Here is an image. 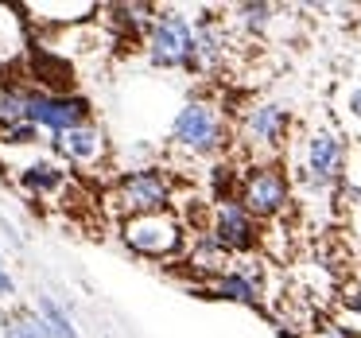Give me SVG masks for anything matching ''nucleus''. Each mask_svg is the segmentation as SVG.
<instances>
[{"mask_svg":"<svg viewBox=\"0 0 361 338\" xmlns=\"http://www.w3.org/2000/svg\"><path fill=\"white\" fill-rule=\"evenodd\" d=\"M4 338H51L47 327H43V319L35 311H12L8 319H4Z\"/></svg>","mask_w":361,"mask_h":338,"instance_id":"nucleus-15","label":"nucleus"},{"mask_svg":"<svg viewBox=\"0 0 361 338\" xmlns=\"http://www.w3.org/2000/svg\"><path fill=\"white\" fill-rule=\"evenodd\" d=\"M16 183L32 198H55V195H63V191H66V183H71V179H66V164H63V159L43 156V159H32V164L16 167Z\"/></svg>","mask_w":361,"mask_h":338,"instance_id":"nucleus-11","label":"nucleus"},{"mask_svg":"<svg viewBox=\"0 0 361 338\" xmlns=\"http://www.w3.org/2000/svg\"><path fill=\"white\" fill-rule=\"evenodd\" d=\"M90 113H94V105L82 94H43V90L24 86V121L39 133H71L78 125H90Z\"/></svg>","mask_w":361,"mask_h":338,"instance_id":"nucleus-6","label":"nucleus"},{"mask_svg":"<svg viewBox=\"0 0 361 338\" xmlns=\"http://www.w3.org/2000/svg\"><path fill=\"white\" fill-rule=\"evenodd\" d=\"M35 315L43 319V327H47L51 338H78V330H74L71 315H66V307L59 303L55 296H39V307H35Z\"/></svg>","mask_w":361,"mask_h":338,"instance_id":"nucleus-14","label":"nucleus"},{"mask_svg":"<svg viewBox=\"0 0 361 338\" xmlns=\"http://www.w3.org/2000/svg\"><path fill=\"white\" fill-rule=\"evenodd\" d=\"M237 203L257 222H272L291 206V179L280 164H252L237 183Z\"/></svg>","mask_w":361,"mask_h":338,"instance_id":"nucleus-4","label":"nucleus"},{"mask_svg":"<svg viewBox=\"0 0 361 338\" xmlns=\"http://www.w3.org/2000/svg\"><path fill=\"white\" fill-rule=\"evenodd\" d=\"M51 144H55L59 159L71 164V167H102L105 159H109V140H105V133L94 125V121L71 128V133L51 136Z\"/></svg>","mask_w":361,"mask_h":338,"instance_id":"nucleus-10","label":"nucleus"},{"mask_svg":"<svg viewBox=\"0 0 361 338\" xmlns=\"http://www.w3.org/2000/svg\"><path fill=\"white\" fill-rule=\"evenodd\" d=\"M121 241L136 253V257L148 260H171L175 253L187 245L183 234V222L171 210L164 214H140V218H125L121 222Z\"/></svg>","mask_w":361,"mask_h":338,"instance_id":"nucleus-5","label":"nucleus"},{"mask_svg":"<svg viewBox=\"0 0 361 338\" xmlns=\"http://www.w3.org/2000/svg\"><path fill=\"white\" fill-rule=\"evenodd\" d=\"M12 291H16V284H12V276L0 268V296H12Z\"/></svg>","mask_w":361,"mask_h":338,"instance_id":"nucleus-21","label":"nucleus"},{"mask_svg":"<svg viewBox=\"0 0 361 338\" xmlns=\"http://www.w3.org/2000/svg\"><path fill=\"white\" fill-rule=\"evenodd\" d=\"M342 307H345V311H353V315H361V280L345 284V291H342Z\"/></svg>","mask_w":361,"mask_h":338,"instance_id":"nucleus-19","label":"nucleus"},{"mask_svg":"<svg viewBox=\"0 0 361 338\" xmlns=\"http://www.w3.org/2000/svg\"><path fill=\"white\" fill-rule=\"evenodd\" d=\"M144 55L156 71H195V20L179 8L156 12L144 35Z\"/></svg>","mask_w":361,"mask_h":338,"instance_id":"nucleus-1","label":"nucleus"},{"mask_svg":"<svg viewBox=\"0 0 361 338\" xmlns=\"http://www.w3.org/2000/svg\"><path fill=\"white\" fill-rule=\"evenodd\" d=\"M206 237H210L221 253H229V257H233V253L245 257V253H252L260 245V222L252 218L237 198H229V203L214 206V218H210Z\"/></svg>","mask_w":361,"mask_h":338,"instance_id":"nucleus-7","label":"nucleus"},{"mask_svg":"<svg viewBox=\"0 0 361 338\" xmlns=\"http://www.w3.org/2000/svg\"><path fill=\"white\" fill-rule=\"evenodd\" d=\"M214 296L221 299H233V303H249V307H260V272L241 260L237 268H226L221 276H214Z\"/></svg>","mask_w":361,"mask_h":338,"instance_id":"nucleus-12","label":"nucleus"},{"mask_svg":"<svg viewBox=\"0 0 361 338\" xmlns=\"http://www.w3.org/2000/svg\"><path fill=\"white\" fill-rule=\"evenodd\" d=\"M32 8H35V12H71L66 4H63V8H59V4H32ZM74 12H78V16H51L47 24H82V20H90V16L97 12V4H78Z\"/></svg>","mask_w":361,"mask_h":338,"instance_id":"nucleus-18","label":"nucleus"},{"mask_svg":"<svg viewBox=\"0 0 361 338\" xmlns=\"http://www.w3.org/2000/svg\"><path fill=\"white\" fill-rule=\"evenodd\" d=\"M342 164H345V140L334 128H314L303 148V179L311 187H330L342 175Z\"/></svg>","mask_w":361,"mask_h":338,"instance_id":"nucleus-8","label":"nucleus"},{"mask_svg":"<svg viewBox=\"0 0 361 338\" xmlns=\"http://www.w3.org/2000/svg\"><path fill=\"white\" fill-rule=\"evenodd\" d=\"M226 55V32L214 16H202L195 24V71H214Z\"/></svg>","mask_w":361,"mask_h":338,"instance_id":"nucleus-13","label":"nucleus"},{"mask_svg":"<svg viewBox=\"0 0 361 338\" xmlns=\"http://www.w3.org/2000/svg\"><path fill=\"white\" fill-rule=\"evenodd\" d=\"M288 128H291V117H288V109L276 105V102H257V105H249L245 117H241V136H245L249 148L276 152L283 144V136H288Z\"/></svg>","mask_w":361,"mask_h":338,"instance_id":"nucleus-9","label":"nucleus"},{"mask_svg":"<svg viewBox=\"0 0 361 338\" xmlns=\"http://www.w3.org/2000/svg\"><path fill=\"white\" fill-rule=\"evenodd\" d=\"M171 198H175V179L167 175V167H156V164L125 171L109 191L113 210L125 214V218L164 214V210H171Z\"/></svg>","mask_w":361,"mask_h":338,"instance_id":"nucleus-2","label":"nucleus"},{"mask_svg":"<svg viewBox=\"0 0 361 338\" xmlns=\"http://www.w3.org/2000/svg\"><path fill=\"white\" fill-rule=\"evenodd\" d=\"M237 20H241V28L249 35H264L276 20V8L272 4H241V8H237Z\"/></svg>","mask_w":361,"mask_h":338,"instance_id":"nucleus-16","label":"nucleus"},{"mask_svg":"<svg viewBox=\"0 0 361 338\" xmlns=\"http://www.w3.org/2000/svg\"><path fill=\"white\" fill-rule=\"evenodd\" d=\"M171 144L187 156H218L226 148V121L214 102L190 97L171 121Z\"/></svg>","mask_w":361,"mask_h":338,"instance_id":"nucleus-3","label":"nucleus"},{"mask_svg":"<svg viewBox=\"0 0 361 338\" xmlns=\"http://www.w3.org/2000/svg\"><path fill=\"white\" fill-rule=\"evenodd\" d=\"M345 113H350V121H357V125H361V86L350 90V97H345Z\"/></svg>","mask_w":361,"mask_h":338,"instance_id":"nucleus-20","label":"nucleus"},{"mask_svg":"<svg viewBox=\"0 0 361 338\" xmlns=\"http://www.w3.org/2000/svg\"><path fill=\"white\" fill-rule=\"evenodd\" d=\"M0 140L8 144V148H35V144L43 140V133L35 125H27V121H20V125L4 128V133H0Z\"/></svg>","mask_w":361,"mask_h":338,"instance_id":"nucleus-17","label":"nucleus"}]
</instances>
